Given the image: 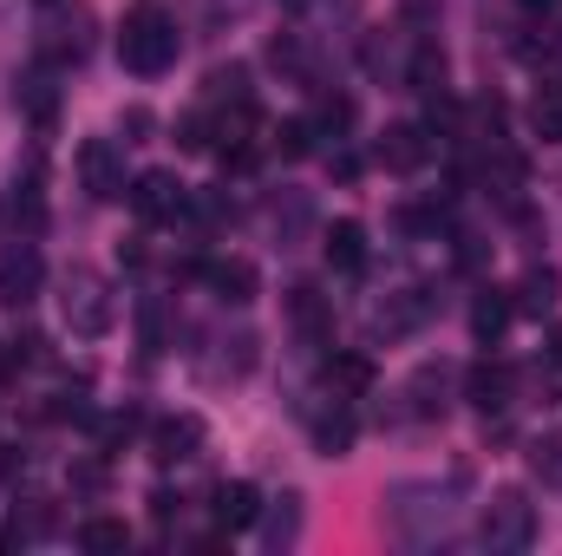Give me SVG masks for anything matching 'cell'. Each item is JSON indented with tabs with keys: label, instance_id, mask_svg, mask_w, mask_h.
Here are the masks:
<instances>
[{
	"label": "cell",
	"instance_id": "cell-1",
	"mask_svg": "<svg viewBox=\"0 0 562 556\" xmlns=\"http://www.w3.org/2000/svg\"><path fill=\"white\" fill-rule=\"evenodd\" d=\"M177 53H183V40H177V20L164 13V7H132L125 13V26H119V59H125V73H138V79H164L170 66H177Z\"/></svg>",
	"mask_w": 562,
	"mask_h": 556
},
{
	"label": "cell",
	"instance_id": "cell-2",
	"mask_svg": "<svg viewBox=\"0 0 562 556\" xmlns=\"http://www.w3.org/2000/svg\"><path fill=\"white\" fill-rule=\"evenodd\" d=\"M59 321H66L79 341H105L112 321H119L112 281L99 276V269H86V263H72V269L59 276Z\"/></svg>",
	"mask_w": 562,
	"mask_h": 556
},
{
	"label": "cell",
	"instance_id": "cell-3",
	"mask_svg": "<svg viewBox=\"0 0 562 556\" xmlns=\"http://www.w3.org/2000/svg\"><path fill=\"white\" fill-rule=\"evenodd\" d=\"M477 537H484V551H497V556L530 551V544H537V504H530L517 485L491 491V504H484V518H477Z\"/></svg>",
	"mask_w": 562,
	"mask_h": 556
},
{
	"label": "cell",
	"instance_id": "cell-4",
	"mask_svg": "<svg viewBox=\"0 0 562 556\" xmlns=\"http://www.w3.org/2000/svg\"><path fill=\"white\" fill-rule=\"evenodd\" d=\"M40 53H46L53 66H79V59L92 53V7H86V0L46 7V20H40Z\"/></svg>",
	"mask_w": 562,
	"mask_h": 556
},
{
	"label": "cell",
	"instance_id": "cell-5",
	"mask_svg": "<svg viewBox=\"0 0 562 556\" xmlns=\"http://www.w3.org/2000/svg\"><path fill=\"white\" fill-rule=\"evenodd\" d=\"M400 400H406V419H419V425L445 419L451 400H458V367H451V360H419L413 380L400 387Z\"/></svg>",
	"mask_w": 562,
	"mask_h": 556
},
{
	"label": "cell",
	"instance_id": "cell-6",
	"mask_svg": "<svg viewBox=\"0 0 562 556\" xmlns=\"http://www.w3.org/2000/svg\"><path fill=\"white\" fill-rule=\"evenodd\" d=\"M125 203L138 210L144 223H177V216H190V184L177 170H138Z\"/></svg>",
	"mask_w": 562,
	"mask_h": 556
},
{
	"label": "cell",
	"instance_id": "cell-7",
	"mask_svg": "<svg viewBox=\"0 0 562 556\" xmlns=\"http://www.w3.org/2000/svg\"><path fill=\"white\" fill-rule=\"evenodd\" d=\"M72 164H79V184H86L92 203H119V197L132 190V177H125V151H119L112 138H86Z\"/></svg>",
	"mask_w": 562,
	"mask_h": 556
},
{
	"label": "cell",
	"instance_id": "cell-8",
	"mask_svg": "<svg viewBox=\"0 0 562 556\" xmlns=\"http://www.w3.org/2000/svg\"><path fill=\"white\" fill-rule=\"evenodd\" d=\"M40 288H46V256H40L26 236H13V243L0 249V308H33Z\"/></svg>",
	"mask_w": 562,
	"mask_h": 556
},
{
	"label": "cell",
	"instance_id": "cell-9",
	"mask_svg": "<svg viewBox=\"0 0 562 556\" xmlns=\"http://www.w3.org/2000/svg\"><path fill=\"white\" fill-rule=\"evenodd\" d=\"M196 281H203L216 301H229V308H249V301L262 294V276H256L249 256H210V263H196Z\"/></svg>",
	"mask_w": 562,
	"mask_h": 556
},
{
	"label": "cell",
	"instance_id": "cell-10",
	"mask_svg": "<svg viewBox=\"0 0 562 556\" xmlns=\"http://www.w3.org/2000/svg\"><path fill=\"white\" fill-rule=\"evenodd\" d=\"M393 524L400 531H413V524H438L445 531V518H451V491H438V485H393Z\"/></svg>",
	"mask_w": 562,
	"mask_h": 556
},
{
	"label": "cell",
	"instance_id": "cell-11",
	"mask_svg": "<svg viewBox=\"0 0 562 556\" xmlns=\"http://www.w3.org/2000/svg\"><path fill=\"white\" fill-rule=\"evenodd\" d=\"M288 321H294V334L307 341V347H327L334 341V301L321 294V288H288Z\"/></svg>",
	"mask_w": 562,
	"mask_h": 556
},
{
	"label": "cell",
	"instance_id": "cell-12",
	"mask_svg": "<svg viewBox=\"0 0 562 556\" xmlns=\"http://www.w3.org/2000/svg\"><path fill=\"white\" fill-rule=\"evenodd\" d=\"M203 452V419L196 413H177V419H157L150 425V458L157 465H183Z\"/></svg>",
	"mask_w": 562,
	"mask_h": 556
},
{
	"label": "cell",
	"instance_id": "cell-13",
	"mask_svg": "<svg viewBox=\"0 0 562 556\" xmlns=\"http://www.w3.org/2000/svg\"><path fill=\"white\" fill-rule=\"evenodd\" d=\"M510 321H517V294L510 288H477V301H471V341L497 347L510 334Z\"/></svg>",
	"mask_w": 562,
	"mask_h": 556
},
{
	"label": "cell",
	"instance_id": "cell-14",
	"mask_svg": "<svg viewBox=\"0 0 562 556\" xmlns=\"http://www.w3.org/2000/svg\"><path fill=\"white\" fill-rule=\"evenodd\" d=\"M464 400H471L477 413H504V407L517 400V374H510L504 360H477V367L464 374Z\"/></svg>",
	"mask_w": 562,
	"mask_h": 556
},
{
	"label": "cell",
	"instance_id": "cell-15",
	"mask_svg": "<svg viewBox=\"0 0 562 556\" xmlns=\"http://www.w3.org/2000/svg\"><path fill=\"white\" fill-rule=\"evenodd\" d=\"M321 249H327V269H334V276H360V269H367V223H360V216L327 223Z\"/></svg>",
	"mask_w": 562,
	"mask_h": 556
},
{
	"label": "cell",
	"instance_id": "cell-16",
	"mask_svg": "<svg viewBox=\"0 0 562 556\" xmlns=\"http://www.w3.org/2000/svg\"><path fill=\"white\" fill-rule=\"evenodd\" d=\"M216 531H249L256 518H262V491L249 485V478H229V485H216Z\"/></svg>",
	"mask_w": 562,
	"mask_h": 556
},
{
	"label": "cell",
	"instance_id": "cell-17",
	"mask_svg": "<svg viewBox=\"0 0 562 556\" xmlns=\"http://www.w3.org/2000/svg\"><path fill=\"white\" fill-rule=\"evenodd\" d=\"M431 308H438L431 288H400V294H386V308H380L373 321H380V334H413V327L431 321Z\"/></svg>",
	"mask_w": 562,
	"mask_h": 556
},
{
	"label": "cell",
	"instance_id": "cell-18",
	"mask_svg": "<svg viewBox=\"0 0 562 556\" xmlns=\"http://www.w3.org/2000/svg\"><path fill=\"white\" fill-rule=\"evenodd\" d=\"M425 157H431V138H425L419 125H386V138H380V164H386V170L413 177Z\"/></svg>",
	"mask_w": 562,
	"mask_h": 556
},
{
	"label": "cell",
	"instance_id": "cell-19",
	"mask_svg": "<svg viewBox=\"0 0 562 556\" xmlns=\"http://www.w3.org/2000/svg\"><path fill=\"white\" fill-rule=\"evenodd\" d=\"M13 105L46 132V125H53V112H59V92H53V79H46V73H20V79H13Z\"/></svg>",
	"mask_w": 562,
	"mask_h": 556
},
{
	"label": "cell",
	"instance_id": "cell-20",
	"mask_svg": "<svg viewBox=\"0 0 562 556\" xmlns=\"http://www.w3.org/2000/svg\"><path fill=\"white\" fill-rule=\"evenodd\" d=\"M406 92H445V53H438V40H413V59H406Z\"/></svg>",
	"mask_w": 562,
	"mask_h": 556
},
{
	"label": "cell",
	"instance_id": "cell-21",
	"mask_svg": "<svg viewBox=\"0 0 562 556\" xmlns=\"http://www.w3.org/2000/svg\"><path fill=\"white\" fill-rule=\"evenodd\" d=\"M367 387H373V360L367 354H334L327 360V393L334 400H360Z\"/></svg>",
	"mask_w": 562,
	"mask_h": 556
},
{
	"label": "cell",
	"instance_id": "cell-22",
	"mask_svg": "<svg viewBox=\"0 0 562 556\" xmlns=\"http://www.w3.org/2000/svg\"><path fill=\"white\" fill-rule=\"evenodd\" d=\"M262 524V537H269V551H288L294 537H301V491H281L276 504L256 518Z\"/></svg>",
	"mask_w": 562,
	"mask_h": 556
},
{
	"label": "cell",
	"instance_id": "cell-23",
	"mask_svg": "<svg viewBox=\"0 0 562 556\" xmlns=\"http://www.w3.org/2000/svg\"><path fill=\"white\" fill-rule=\"evenodd\" d=\"M353 400H334V413H314V445L327 452V458H347L353 452V413H347Z\"/></svg>",
	"mask_w": 562,
	"mask_h": 556
},
{
	"label": "cell",
	"instance_id": "cell-24",
	"mask_svg": "<svg viewBox=\"0 0 562 556\" xmlns=\"http://www.w3.org/2000/svg\"><path fill=\"white\" fill-rule=\"evenodd\" d=\"M510 294H517V314H557L562 281H557V269H530V276L517 281Z\"/></svg>",
	"mask_w": 562,
	"mask_h": 556
},
{
	"label": "cell",
	"instance_id": "cell-25",
	"mask_svg": "<svg viewBox=\"0 0 562 556\" xmlns=\"http://www.w3.org/2000/svg\"><path fill=\"white\" fill-rule=\"evenodd\" d=\"M79 551H92V556L132 551V524H125V518H86V524H79Z\"/></svg>",
	"mask_w": 562,
	"mask_h": 556
},
{
	"label": "cell",
	"instance_id": "cell-26",
	"mask_svg": "<svg viewBox=\"0 0 562 556\" xmlns=\"http://www.w3.org/2000/svg\"><path fill=\"white\" fill-rule=\"evenodd\" d=\"M40 347H46L40 334H7V341H0V387H13V380L40 360Z\"/></svg>",
	"mask_w": 562,
	"mask_h": 556
},
{
	"label": "cell",
	"instance_id": "cell-27",
	"mask_svg": "<svg viewBox=\"0 0 562 556\" xmlns=\"http://www.w3.org/2000/svg\"><path fill=\"white\" fill-rule=\"evenodd\" d=\"M314 138H321V125H314V119H281V125H276V151L288 157V164L314 157Z\"/></svg>",
	"mask_w": 562,
	"mask_h": 556
},
{
	"label": "cell",
	"instance_id": "cell-28",
	"mask_svg": "<svg viewBox=\"0 0 562 556\" xmlns=\"http://www.w3.org/2000/svg\"><path fill=\"white\" fill-rule=\"evenodd\" d=\"M530 132L543 144H562V92H537V105H530Z\"/></svg>",
	"mask_w": 562,
	"mask_h": 556
},
{
	"label": "cell",
	"instance_id": "cell-29",
	"mask_svg": "<svg viewBox=\"0 0 562 556\" xmlns=\"http://www.w3.org/2000/svg\"><path fill=\"white\" fill-rule=\"evenodd\" d=\"M210 99H216V105H223V99H229V105H249V66H216V73H210Z\"/></svg>",
	"mask_w": 562,
	"mask_h": 556
},
{
	"label": "cell",
	"instance_id": "cell-30",
	"mask_svg": "<svg viewBox=\"0 0 562 556\" xmlns=\"http://www.w3.org/2000/svg\"><path fill=\"white\" fill-rule=\"evenodd\" d=\"M530 471L550 485V478H562V438L550 432V438H530Z\"/></svg>",
	"mask_w": 562,
	"mask_h": 556
},
{
	"label": "cell",
	"instance_id": "cell-31",
	"mask_svg": "<svg viewBox=\"0 0 562 556\" xmlns=\"http://www.w3.org/2000/svg\"><path fill=\"white\" fill-rule=\"evenodd\" d=\"M269 59H276L281 73H294V79H307V53H301V40H294V33H281L276 46H269Z\"/></svg>",
	"mask_w": 562,
	"mask_h": 556
},
{
	"label": "cell",
	"instance_id": "cell-32",
	"mask_svg": "<svg viewBox=\"0 0 562 556\" xmlns=\"http://www.w3.org/2000/svg\"><path fill=\"white\" fill-rule=\"evenodd\" d=\"M177 144H183V151H210V119H203V112H190V119H183V125H177Z\"/></svg>",
	"mask_w": 562,
	"mask_h": 556
},
{
	"label": "cell",
	"instance_id": "cell-33",
	"mask_svg": "<svg viewBox=\"0 0 562 556\" xmlns=\"http://www.w3.org/2000/svg\"><path fill=\"white\" fill-rule=\"evenodd\" d=\"M119 125H125V132H132V138H125V144H144V132H150V112H144V105H132V112H125V119H119Z\"/></svg>",
	"mask_w": 562,
	"mask_h": 556
},
{
	"label": "cell",
	"instance_id": "cell-34",
	"mask_svg": "<svg viewBox=\"0 0 562 556\" xmlns=\"http://www.w3.org/2000/svg\"><path fill=\"white\" fill-rule=\"evenodd\" d=\"M562 0H524V13H557Z\"/></svg>",
	"mask_w": 562,
	"mask_h": 556
},
{
	"label": "cell",
	"instance_id": "cell-35",
	"mask_svg": "<svg viewBox=\"0 0 562 556\" xmlns=\"http://www.w3.org/2000/svg\"><path fill=\"white\" fill-rule=\"evenodd\" d=\"M550 354H557V367H562V321L550 327Z\"/></svg>",
	"mask_w": 562,
	"mask_h": 556
},
{
	"label": "cell",
	"instance_id": "cell-36",
	"mask_svg": "<svg viewBox=\"0 0 562 556\" xmlns=\"http://www.w3.org/2000/svg\"><path fill=\"white\" fill-rule=\"evenodd\" d=\"M288 7H301V0H288Z\"/></svg>",
	"mask_w": 562,
	"mask_h": 556
}]
</instances>
